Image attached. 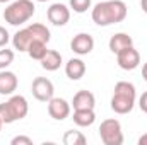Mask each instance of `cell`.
I'll list each match as a JSON object with an SVG mask.
<instances>
[{"label":"cell","instance_id":"6da1fadb","mask_svg":"<svg viewBox=\"0 0 147 145\" xmlns=\"http://www.w3.org/2000/svg\"><path fill=\"white\" fill-rule=\"evenodd\" d=\"M127 14H128V9L123 0H105V2H99L94 5L91 17H92L94 24L106 28V26L125 21Z\"/></svg>","mask_w":147,"mask_h":145},{"label":"cell","instance_id":"7a4b0ae2","mask_svg":"<svg viewBox=\"0 0 147 145\" xmlns=\"http://www.w3.org/2000/svg\"><path fill=\"white\" fill-rule=\"evenodd\" d=\"M137 101V91L132 82L120 80L115 84V91L111 96V109L116 114H128Z\"/></svg>","mask_w":147,"mask_h":145},{"label":"cell","instance_id":"3957f363","mask_svg":"<svg viewBox=\"0 0 147 145\" xmlns=\"http://www.w3.org/2000/svg\"><path fill=\"white\" fill-rule=\"evenodd\" d=\"M50 38H51V33H50V29L45 26V24H41V22H33V24H29L28 28H24V29H19L14 36H12V46H14V50H17V51H28V48H29V44L33 43V41H45V43H50Z\"/></svg>","mask_w":147,"mask_h":145},{"label":"cell","instance_id":"277c9868","mask_svg":"<svg viewBox=\"0 0 147 145\" xmlns=\"http://www.w3.org/2000/svg\"><path fill=\"white\" fill-rule=\"evenodd\" d=\"M36 12L33 0H14L3 10V19L10 26H22L26 24Z\"/></svg>","mask_w":147,"mask_h":145},{"label":"cell","instance_id":"5b68a950","mask_svg":"<svg viewBox=\"0 0 147 145\" xmlns=\"http://www.w3.org/2000/svg\"><path fill=\"white\" fill-rule=\"evenodd\" d=\"M29 113V104L24 96H10L9 101L0 103V118L3 125H10L14 121H19L26 118Z\"/></svg>","mask_w":147,"mask_h":145},{"label":"cell","instance_id":"8992f818","mask_svg":"<svg viewBox=\"0 0 147 145\" xmlns=\"http://www.w3.org/2000/svg\"><path fill=\"white\" fill-rule=\"evenodd\" d=\"M99 137H101V142L105 145H121L125 140L123 132H121V125L115 118H108V119L101 121Z\"/></svg>","mask_w":147,"mask_h":145},{"label":"cell","instance_id":"52a82bcc","mask_svg":"<svg viewBox=\"0 0 147 145\" xmlns=\"http://www.w3.org/2000/svg\"><path fill=\"white\" fill-rule=\"evenodd\" d=\"M31 92H33L34 99L41 101V103H48L55 94L53 82L46 77H36L31 84Z\"/></svg>","mask_w":147,"mask_h":145},{"label":"cell","instance_id":"ba28073f","mask_svg":"<svg viewBox=\"0 0 147 145\" xmlns=\"http://www.w3.org/2000/svg\"><path fill=\"white\" fill-rule=\"evenodd\" d=\"M46 17L53 26H65L70 21V7H67L65 3H51L46 10Z\"/></svg>","mask_w":147,"mask_h":145},{"label":"cell","instance_id":"9c48e42d","mask_svg":"<svg viewBox=\"0 0 147 145\" xmlns=\"http://www.w3.org/2000/svg\"><path fill=\"white\" fill-rule=\"evenodd\" d=\"M116 63L123 70H135L140 65V53L134 46H128L116 53Z\"/></svg>","mask_w":147,"mask_h":145},{"label":"cell","instance_id":"30bf717a","mask_svg":"<svg viewBox=\"0 0 147 145\" xmlns=\"http://www.w3.org/2000/svg\"><path fill=\"white\" fill-rule=\"evenodd\" d=\"M70 111H72V104L69 101H65L63 97H51L48 101V114L57 119V121H63L70 116Z\"/></svg>","mask_w":147,"mask_h":145},{"label":"cell","instance_id":"8fae6325","mask_svg":"<svg viewBox=\"0 0 147 145\" xmlns=\"http://www.w3.org/2000/svg\"><path fill=\"white\" fill-rule=\"evenodd\" d=\"M70 50H72L75 55L79 56H84V55H89L92 50H94V38L87 33H79L72 38L70 41Z\"/></svg>","mask_w":147,"mask_h":145},{"label":"cell","instance_id":"7c38bea8","mask_svg":"<svg viewBox=\"0 0 147 145\" xmlns=\"http://www.w3.org/2000/svg\"><path fill=\"white\" fill-rule=\"evenodd\" d=\"M19 85L17 75L10 70H0V94L2 96H12Z\"/></svg>","mask_w":147,"mask_h":145},{"label":"cell","instance_id":"4fadbf2b","mask_svg":"<svg viewBox=\"0 0 147 145\" xmlns=\"http://www.w3.org/2000/svg\"><path fill=\"white\" fill-rule=\"evenodd\" d=\"M74 109H94L96 106V97L91 91H79L72 99Z\"/></svg>","mask_w":147,"mask_h":145},{"label":"cell","instance_id":"5bb4252c","mask_svg":"<svg viewBox=\"0 0 147 145\" xmlns=\"http://www.w3.org/2000/svg\"><path fill=\"white\" fill-rule=\"evenodd\" d=\"M86 70H87L86 68V63L80 58H70L65 63V75L70 80H80L86 75Z\"/></svg>","mask_w":147,"mask_h":145},{"label":"cell","instance_id":"9a60e30c","mask_svg":"<svg viewBox=\"0 0 147 145\" xmlns=\"http://www.w3.org/2000/svg\"><path fill=\"white\" fill-rule=\"evenodd\" d=\"M62 55L57 51V50H48L46 53H45V56L39 60V63H41V67L45 68V70H48V72H55V70H58L60 67H62Z\"/></svg>","mask_w":147,"mask_h":145},{"label":"cell","instance_id":"2e32d148","mask_svg":"<svg viewBox=\"0 0 147 145\" xmlns=\"http://www.w3.org/2000/svg\"><path fill=\"white\" fill-rule=\"evenodd\" d=\"M108 46H110L111 53L116 55L118 51H121V50H125L128 46H134V39H132V36H128L127 33H116V34H113L110 38Z\"/></svg>","mask_w":147,"mask_h":145},{"label":"cell","instance_id":"e0dca14e","mask_svg":"<svg viewBox=\"0 0 147 145\" xmlns=\"http://www.w3.org/2000/svg\"><path fill=\"white\" fill-rule=\"evenodd\" d=\"M72 119L77 126L86 128L96 121V113H94V109H74Z\"/></svg>","mask_w":147,"mask_h":145},{"label":"cell","instance_id":"ac0fdd59","mask_svg":"<svg viewBox=\"0 0 147 145\" xmlns=\"http://www.w3.org/2000/svg\"><path fill=\"white\" fill-rule=\"evenodd\" d=\"M46 44L48 43H45V41H39V39H36V41H33L31 44H29V48H28V55L33 58V60H41L43 56H45V53L48 51V48H46Z\"/></svg>","mask_w":147,"mask_h":145},{"label":"cell","instance_id":"d6986e66","mask_svg":"<svg viewBox=\"0 0 147 145\" xmlns=\"http://www.w3.org/2000/svg\"><path fill=\"white\" fill-rule=\"evenodd\" d=\"M63 144L65 145H86L87 144V138L79 130H69L63 135Z\"/></svg>","mask_w":147,"mask_h":145},{"label":"cell","instance_id":"ffe728a7","mask_svg":"<svg viewBox=\"0 0 147 145\" xmlns=\"http://www.w3.org/2000/svg\"><path fill=\"white\" fill-rule=\"evenodd\" d=\"M91 3H92V0H69L70 9L77 14L87 12V9H91Z\"/></svg>","mask_w":147,"mask_h":145},{"label":"cell","instance_id":"44dd1931","mask_svg":"<svg viewBox=\"0 0 147 145\" xmlns=\"http://www.w3.org/2000/svg\"><path fill=\"white\" fill-rule=\"evenodd\" d=\"M12 62H14V51L3 46V50H0V70H5Z\"/></svg>","mask_w":147,"mask_h":145},{"label":"cell","instance_id":"7402d4cb","mask_svg":"<svg viewBox=\"0 0 147 145\" xmlns=\"http://www.w3.org/2000/svg\"><path fill=\"white\" fill-rule=\"evenodd\" d=\"M10 144L12 145H33V138H29L26 135H17V137H14L10 140Z\"/></svg>","mask_w":147,"mask_h":145},{"label":"cell","instance_id":"603a6c76","mask_svg":"<svg viewBox=\"0 0 147 145\" xmlns=\"http://www.w3.org/2000/svg\"><path fill=\"white\" fill-rule=\"evenodd\" d=\"M9 41H10V34H9V31H7L3 26H0V48L7 46Z\"/></svg>","mask_w":147,"mask_h":145},{"label":"cell","instance_id":"cb8c5ba5","mask_svg":"<svg viewBox=\"0 0 147 145\" xmlns=\"http://www.w3.org/2000/svg\"><path fill=\"white\" fill-rule=\"evenodd\" d=\"M139 108H140L147 114V91L142 94V96H140V97H139Z\"/></svg>","mask_w":147,"mask_h":145},{"label":"cell","instance_id":"d4e9b609","mask_svg":"<svg viewBox=\"0 0 147 145\" xmlns=\"http://www.w3.org/2000/svg\"><path fill=\"white\" fill-rule=\"evenodd\" d=\"M139 145H147V133H146V135H142V137L139 138Z\"/></svg>","mask_w":147,"mask_h":145},{"label":"cell","instance_id":"484cf974","mask_svg":"<svg viewBox=\"0 0 147 145\" xmlns=\"http://www.w3.org/2000/svg\"><path fill=\"white\" fill-rule=\"evenodd\" d=\"M140 9H142V12L147 14V0H140Z\"/></svg>","mask_w":147,"mask_h":145},{"label":"cell","instance_id":"4316f807","mask_svg":"<svg viewBox=\"0 0 147 145\" xmlns=\"http://www.w3.org/2000/svg\"><path fill=\"white\" fill-rule=\"evenodd\" d=\"M142 77H144V80L147 82V62L144 63V67H142Z\"/></svg>","mask_w":147,"mask_h":145},{"label":"cell","instance_id":"83f0119b","mask_svg":"<svg viewBox=\"0 0 147 145\" xmlns=\"http://www.w3.org/2000/svg\"><path fill=\"white\" fill-rule=\"evenodd\" d=\"M7 2H12V0H0V3H7Z\"/></svg>","mask_w":147,"mask_h":145},{"label":"cell","instance_id":"f1b7e54d","mask_svg":"<svg viewBox=\"0 0 147 145\" xmlns=\"http://www.w3.org/2000/svg\"><path fill=\"white\" fill-rule=\"evenodd\" d=\"M2 126H3V121H2V118H0V132H2Z\"/></svg>","mask_w":147,"mask_h":145},{"label":"cell","instance_id":"f546056e","mask_svg":"<svg viewBox=\"0 0 147 145\" xmlns=\"http://www.w3.org/2000/svg\"><path fill=\"white\" fill-rule=\"evenodd\" d=\"M36 2H48V0H36Z\"/></svg>","mask_w":147,"mask_h":145}]
</instances>
